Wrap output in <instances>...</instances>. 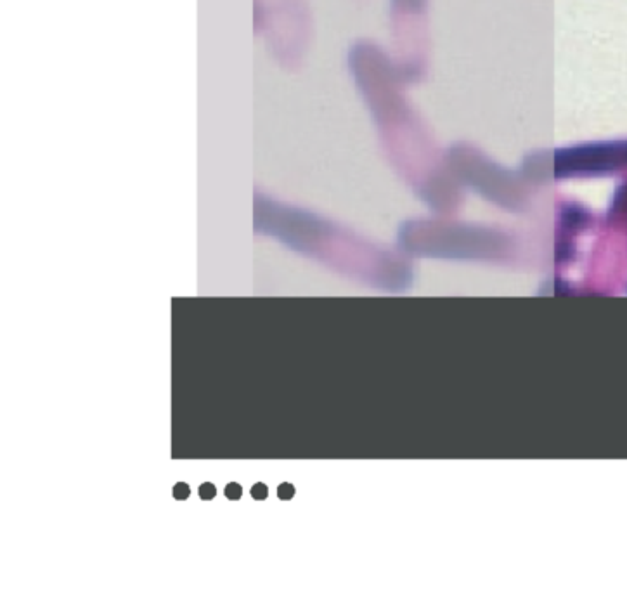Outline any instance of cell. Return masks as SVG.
<instances>
[{"instance_id": "1", "label": "cell", "mask_w": 627, "mask_h": 591, "mask_svg": "<svg viewBox=\"0 0 627 591\" xmlns=\"http://www.w3.org/2000/svg\"><path fill=\"white\" fill-rule=\"evenodd\" d=\"M627 163V143L589 144L558 156V174H602Z\"/></svg>"}, {"instance_id": "2", "label": "cell", "mask_w": 627, "mask_h": 591, "mask_svg": "<svg viewBox=\"0 0 627 591\" xmlns=\"http://www.w3.org/2000/svg\"><path fill=\"white\" fill-rule=\"evenodd\" d=\"M612 214L619 215V217H626L627 219V182L615 193Z\"/></svg>"}, {"instance_id": "3", "label": "cell", "mask_w": 627, "mask_h": 591, "mask_svg": "<svg viewBox=\"0 0 627 591\" xmlns=\"http://www.w3.org/2000/svg\"><path fill=\"white\" fill-rule=\"evenodd\" d=\"M226 494L227 496H229V498H233V500H236V498H240L241 496V488L240 486H238V484H231V486L226 489Z\"/></svg>"}, {"instance_id": "4", "label": "cell", "mask_w": 627, "mask_h": 591, "mask_svg": "<svg viewBox=\"0 0 627 591\" xmlns=\"http://www.w3.org/2000/svg\"><path fill=\"white\" fill-rule=\"evenodd\" d=\"M252 494L253 496H255V498H259V500H262L264 496H267L266 486H262V484H259V486H255V488L252 489Z\"/></svg>"}, {"instance_id": "5", "label": "cell", "mask_w": 627, "mask_h": 591, "mask_svg": "<svg viewBox=\"0 0 627 591\" xmlns=\"http://www.w3.org/2000/svg\"><path fill=\"white\" fill-rule=\"evenodd\" d=\"M215 489L210 486V484H205L203 488H201V496L203 498H214Z\"/></svg>"}]
</instances>
